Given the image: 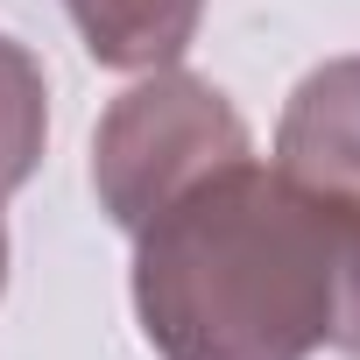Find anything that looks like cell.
<instances>
[{"mask_svg": "<svg viewBox=\"0 0 360 360\" xmlns=\"http://www.w3.org/2000/svg\"><path fill=\"white\" fill-rule=\"evenodd\" d=\"M134 318L162 360H360V205L240 155L134 233Z\"/></svg>", "mask_w": 360, "mask_h": 360, "instance_id": "cell-1", "label": "cell"}, {"mask_svg": "<svg viewBox=\"0 0 360 360\" xmlns=\"http://www.w3.org/2000/svg\"><path fill=\"white\" fill-rule=\"evenodd\" d=\"M0 283H8V226H0Z\"/></svg>", "mask_w": 360, "mask_h": 360, "instance_id": "cell-6", "label": "cell"}, {"mask_svg": "<svg viewBox=\"0 0 360 360\" xmlns=\"http://www.w3.org/2000/svg\"><path fill=\"white\" fill-rule=\"evenodd\" d=\"M240 155L255 148H248V120L233 113V99L191 71L162 64L106 106L92 134V191L120 233H141L169 198H184L191 184H205L212 169Z\"/></svg>", "mask_w": 360, "mask_h": 360, "instance_id": "cell-2", "label": "cell"}, {"mask_svg": "<svg viewBox=\"0 0 360 360\" xmlns=\"http://www.w3.org/2000/svg\"><path fill=\"white\" fill-rule=\"evenodd\" d=\"M92 64L106 71H162L191 50L205 0H64Z\"/></svg>", "mask_w": 360, "mask_h": 360, "instance_id": "cell-4", "label": "cell"}, {"mask_svg": "<svg viewBox=\"0 0 360 360\" xmlns=\"http://www.w3.org/2000/svg\"><path fill=\"white\" fill-rule=\"evenodd\" d=\"M276 169L360 205V57H332L290 92L276 127Z\"/></svg>", "mask_w": 360, "mask_h": 360, "instance_id": "cell-3", "label": "cell"}, {"mask_svg": "<svg viewBox=\"0 0 360 360\" xmlns=\"http://www.w3.org/2000/svg\"><path fill=\"white\" fill-rule=\"evenodd\" d=\"M43 134H50V85H43V64L0 36V198L22 191L36 162H43Z\"/></svg>", "mask_w": 360, "mask_h": 360, "instance_id": "cell-5", "label": "cell"}]
</instances>
